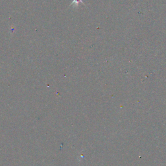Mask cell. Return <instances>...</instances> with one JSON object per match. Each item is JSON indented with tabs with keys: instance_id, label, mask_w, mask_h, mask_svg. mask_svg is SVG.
<instances>
[{
	"instance_id": "1",
	"label": "cell",
	"mask_w": 166,
	"mask_h": 166,
	"mask_svg": "<svg viewBox=\"0 0 166 166\" xmlns=\"http://www.w3.org/2000/svg\"><path fill=\"white\" fill-rule=\"evenodd\" d=\"M81 3H83L82 0H73V1L72 3L71 4V5H74L75 7H77Z\"/></svg>"
}]
</instances>
